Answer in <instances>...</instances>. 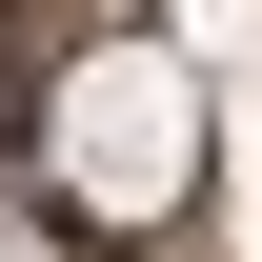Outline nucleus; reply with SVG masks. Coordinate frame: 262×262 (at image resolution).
Masks as SVG:
<instances>
[{
    "mask_svg": "<svg viewBox=\"0 0 262 262\" xmlns=\"http://www.w3.org/2000/svg\"><path fill=\"white\" fill-rule=\"evenodd\" d=\"M182 162H202L182 81H162V61H81V101H61V182L101 202V222H162V202H182Z\"/></svg>",
    "mask_w": 262,
    "mask_h": 262,
    "instance_id": "f257e3e1",
    "label": "nucleus"
}]
</instances>
